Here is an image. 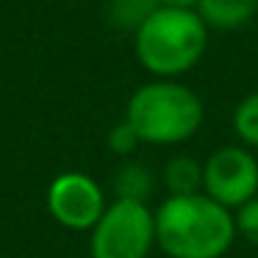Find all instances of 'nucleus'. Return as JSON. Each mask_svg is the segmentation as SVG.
<instances>
[{"instance_id": "f8f14e48", "label": "nucleus", "mask_w": 258, "mask_h": 258, "mask_svg": "<svg viewBox=\"0 0 258 258\" xmlns=\"http://www.w3.org/2000/svg\"><path fill=\"white\" fill-rule=\"evenodd\" d=\"M233 222H236V236H241L250 244H258V195L236 208Z\"/></svg>"}, {"instance_id": "6e6552de", "label": "nucleus", "mask_w": 258, "mask_h": 258, "mask_svg": "<svg viewBox=\"0 0 258 258\" xmlns=\"http://www.w3.org/2000/svg\"><path fill=\"white\" fill-rule=\"evenodd\" d=\"M164 183L169 189V197L203 195V164L189 156H175L164 167Z\"/></svg>"}, {"instance_id": "20e7f679", "label": "nucleus", "mask_w": 258, "mask_h": 258, "mask_svg": "<svg viewBox=\"0 0 258 258\" xmlns=\"http://www.w3.org/2000/svg\"><path fill=\"white\" fill-rule=\"evenodd\" d=\"M156 244V214L139 200H114L92 228V258H147Z\"/></svg>"}, {"instance_id": "ddd939ff", "label": "nucleus", "mask_w": 258, "mask_h": 258, "mask_svg": "<svg viewBox=\"0 0 258 258\" xmlns=\"http://www.w3.org/2000/svg\"><path fill=\"white\" fill-rule=\"evenodd\" d=\"M139 145H142V139L136 136V131L131 128L125 119L119 125H114L111 134H108V147H111L117 156H128V153H134Z\"/></svg>"}, {"instance_id": "39448f33", "label": "nucleus", "mask_w": 258, "mask_h": 258, "mask_svg": "<svg viewBox=\"0 0 258 258\" xmlns=\"http://www.w3.org/2000/svg\"><path fill=\"white\" fill-rule=\"evenodd\" d=\"M203 195L225 208H239L258 195V161L247 147L225 145L203 164Z\"/></svg>"}, {"instance_id": "4468645a", "label": "nucleus", "mask_w": 258, "mask_h": 258, "mask_svg": "<svg viewBox=\"0 0 258 258\" xmlns=\"http://www.w3.org/2000/svg\"><path fill=\"white\" fill-rule=\"evenodd\" d=\"M156 3L164 9H197L200 0H156Z\"/></svg>"}, {"instance_id": "423d86ee", "label": "nucleus", "mask_w": 258, "mask_h": 258, "mask_svg": "<svg viewBox=\"0 0 258 258\" xmlns=\"http://www.w3.org/2000/svg\"><path fill=\"white\" fill-rule=\"evenodd\" d=\"M47 211L70 230H92L106 211V197L95 178L84 172H61L47 186Z\"/></svg>"}, {"instance_id": "f257e3e1", "label": "nucleus", "mask_w": 258, "mask_h": 258, "mask_svg": "<svg viewBox=\"0 0 258 258\" xmlns=\"http://www.w3.org/2000/svg\"><path fill=\"white\" fill-rule=\"evenodd\" d=\"M233 239L230 208L206 195L167 197L156 211V244L169 258H222Z\"/></svg>"}, {"instance_id": "f03ea898", "label": "nucleus", "mask_w": 258, "mask_h": 258, "mask_svg": "<svg viewBox=\"0 0 258 258\" xmlns=\"http://www.w3.org/2000/svg\"><path fill=\"white\" fill-rule=\"evenodd\" d=\"M208 47V25L195 9L158 6L134 31V50L139 64L156 78L172 81L197 67Z\"/></svg>"}, {"instance_id": "0eeeda50", "label": "nucleus", "mask_w": 258, "mask_h": 258, "mask_svg": "<svg viewBox=\"0 0 258 258\" xmlns=\"http://www.w3.org/2000/svg\"><path fill=\"white\" fill-rule=\"evenodd\" d=\"M208 28L230 31L250 23L258 12V0H200L195 9Z\"/></svg>"}, {"instance_id": "9d476101", "label": "nucleus", "mask_w": 258, "mask_h": 258, "mask_svg": "<svg viewBox=\"0 0 258 258\" xmlns=\"http://www.w3.org/2000/svg\"><path fill=\"white\" fill-rule=\"evenodd\" d=\"M233 128L244 145L258 147V92L239 100L233 111Z\"/></svg>"}, {"instance_id": "1a4fd4ad", "label": "nucleus", "mask_w": 258, "mask_h": 258, "mask_svg": "<svg viewBox=\"0 0 258 258\" xmlns=\"http://www.w3.org/2000/svg\"><path fill=\"white\" fill-rule=\"evenodd\" d=\"M114 189H117V197L119 200H139L145 203L147 195L153 189V178L145 167L139 164H128V167L119 169L117 180H114Z\"/></svg>"}, {"instance_id": "7ed1b4c3", "label": "nucleus", "mask_w": 258, "mask_h": 258, "mask_svg": "<svg viewBox=\"0 0 258 258\" xmlns=\"http://www.w3.org/2000/svg\"><path fill=\"white\" fill-rule=\"evenodd\" d=\"M203 100L178 81H153L131 95L125 122L147 145H180L203 125Z\"/></svg>"}, {"instance_id": "9b49d317", "label": "nucleus", "mask_w": 258, "mask_h": 258, "mask_svg": "<svg viewBox=\"0 0 258 258\" xmlns=\"http://www.w3.org/2000/svg\"><path fill=\"white\" fill-rule=\"evenodd\" d=\"M156 9V0H114V14L119 17V23L134 25V28H139Z\"/></svg>"}]
</instances>
